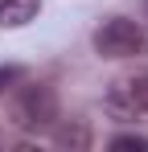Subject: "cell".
Here are the masks:
<instances>
[{
    "label": "cell",
    "mask_w": 148,
    "mask_h": 152,
    "mask_svg": "<svg viewBox=\"0 0 148 152\" xmlns=\"http://www.w3.org/2000/svg\"><path fill=\"white\" fill-rule=\"evenodd\" d=\"M12 124L21 127V132H53L58 124V95H53V86L45 82H29L17 91V99H12Z\"/></svg>",
    "instance_id": "cell-1"
},
{
    "label": "cell",
    "mask_w": 148,
    "mask_h": 152,
    "mask_svg": "<svg viewBox=\"0 0 148 152\" xmlns=\"http://www.w3.org/2000/svg\"><path fill=\"white\" fill-rule=\"evenodd\" d=\"M95 53L99 58H140L148 53V29L127 17H111L95 29Z\"/></svg>",
    "instance_id": "cell-2"
},
{
    "label": "cell",
    "mask_w": 148,
    "mask_h": 152,
    "mask_svg": "<svg viewBox=\"0 0 148 152\" xmlns=\"http://www.w3.org/2000/svg\"><path fill=\"white\" fill-rule=\"evenodd\" d=\"M103 107L115 115V119H148V70L140 74H123L107 86V99Z\"/></svg>",
    "instance_id": "cell-3"
},
{
    "label": "cell",
    "mask_w": 148,
    "mask_h": 152,
    "mask_svg": "<svg viewBox=\"0 0 148 152\" xmlns=\"http://www.w3.org/2000/svg\"><path fill=\"white\" fill-rule=\"evenodd\" d=\"M41 12V0H0V29H21Z\"/></svg>",
    "instance_id": "cell-4"
},
{
    "label": "cell",
    "mask_w": 148,
    "mask_h": 152,
    "mask_svg": "<svg viewBox=\"0 0 148 152\" xmlns=\"http://www.w3.org/2000/svg\"><path fill=\"white\" fill-rule=\"evenodd\" d=\"M58 144H62V148H86V144H91V136H86V127H82V124L58 127Z\"/></svg>",
    "instance_id": "cell-5"
},
{
    "label": "cell",
    "mask_w": 148,
    "mask_h": 152,
    "mask_svg": "<svg viewBox=\"0 0 148 152\" xmlns=\"http://www.w3.org/2000/svg\"><path fill=\"white\" fill-rule=\"evenodd\" d=\"M111 148H115V152H148V136H140V132H123V136L111 140Z\"/></svg>",
    "instance_id": "cell-6"
},
{
    "label": "cell",
    "mask_w": 148,
    "mask_h": 152,
    "mask_svg": "<svg viewBox=\"0 0 148 152\" xmlns=\"http://www.w3.org/2000/svg\"><path fill=\"white\" fill-rule=\"evenodd\" d=\"M21 78H25L21 66H0V91H8V86H12V82H21Z\"/></svg>",
    "instance_id": "cell-7"
},
{
    "label": "cell",
    "mask_w": 148,
    "mask_h": 152,
    "mask_svg": "<svg viewBox=\"0 0 148 152\" xmlns=\"http://www.w3.org/2000/svg\"><path fill=\"white\" fill-rule=\"evenodd\" d=\"M144 8H148V0H144Z\"/></svg>",
    "instance_id": "cell-8"
}]
</instances>
